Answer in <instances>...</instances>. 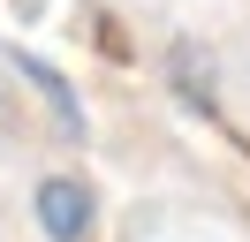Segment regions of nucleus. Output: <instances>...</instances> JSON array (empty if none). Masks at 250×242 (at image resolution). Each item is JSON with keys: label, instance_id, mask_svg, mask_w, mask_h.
I'll return each instance as SVG.
<instances>
[{"label": "nucleus", "instance_id": "nucleus-1", "mask_svg": "<svg viewBox=\"0 0 250 242\" xmlns=\"http://www.w3.org/2000/svg\"><path fill=\"white\" fill-rule=\"evenodd\" d=\"M31 204H38V227H46L53 242H83V235H91V220H99L91 189H83L76 174H46Z\"/></svg>", "mask_w": 250, "mask_h": 242}, {"label": "nucleus", "instance_id": "nucleus-2", "mask_svg": "<svg viewBox=\"0 0 250 242\" xmlns=\"http://www.w3.org/2000/svg\"><path fill=\"white\" fill-rule=\"evenodd\" d=\"M23 76H31V83H38V91L53 99V114H61V129H83V114H76V99H68V83H61V76L46 68V60H31V53H23Z\"/></svg>", "mask_w": 250, "mask_h": 242}]
</instances>
